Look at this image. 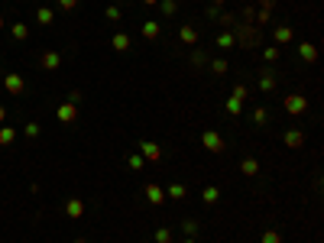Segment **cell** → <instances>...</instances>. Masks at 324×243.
<instances>
[{
	"label": "cell",
	"mask_w": 324,
	"mask_h": 243,
	"mask_svg": "<svg viewBox=\"0 0 324 243\" xmlns=\"http://www.w3.org/2000/svg\"><path fill=\"white\" fill-rule=\"evenodd\" d=\"M230 97H237V101H246V97H250V88H246V85H237Z\"/></svg>",
	"instance_id": "obj_32"
},
{
	"label": "cell",
	"mask_w": 324,
	"mask_h": 243,
	"mask_svg": "<svg viewBox=\"0 0 324 243\" xmlns=\"http://www.w3.org/2000/svg\"><path fill=\"white\" fill-rule=\"evenodd\" d=\"M282 104H285V110H288L292 117H298V114H305V110H308V97H305V94H288Z\"/></svg>",
	"instance_id": "obj_3"
},
{
	"label": "cell",
	"mask_w": 324,
	"mask_h": 243,
	"mask_svg": "<svg viewBox=\"0 0 324 243\" xmlns=\"http://www.w3.org/2000/svg\"><path fill=\"white\" fill-rule=\"evenodd\" d=\"M211 72H214V75H227V62L224 59H214V62H211Z\"/></svg>",
	"instance_id": "obj_33"
},
{
	"label": "cell",
	"mask_w": 324,
	"mask_h": 243,
	"mask_svg": "<svg viewBox=\"0 0 324 243\" xmlns=\"http://www.w3.org/2000/svg\"><path fill=\"white\" fill-rule=\"evenodd\" d=\"M233 43L237 46H243V49H256V46H263V33H259V26H253V23H233Z\"/></svg>",
	"instance_id": "obj_1"
},
{
	"label": "cell",
	"mask_w": 324,
	"mask_h": 243,
	"mask_svg": "<svg viewBox=\"0 0 324 243\" xmlns=\"http://www.w3.org/2000/svg\"><path fill=\"white\" fill-rule=\"evenodd\" d=\"M224 4H227V0H211V7H217V10H220Z\"/></svg>",
	"instance_id": "obj_41"
},
{
	"label": "cell",
	"mask_w": 324,
	"mask_h": 243,
	"mask_svg": "<svg viewBox=\"0 0 324 243\" xmlns=\"http://www.w3.org/2000/svg\"><path fill=\"white\" fill-rule=\"evenodd\" d=\"M110 46H114V52H127L130 49V36L127 33H117V36L110 39Z\"/></svg>",
	"instance_id": "obj_16"
},
{
	"label": "cell",
	"mask_w": 324,
	"mask_h": 243,
	"mask_svg": "<svg viewBox=\"0 0 324 243\" xmlns=\"http://www.w3.org/2000/svg\"><path fill=\"white\" fill-rule=\"evenodd\" d=\"M217 23H220V26H233V23H237V13H230V10H220Z\"/></svg>",
	"instance_id": "obj_26"
},
{
	"label": "cell",
	"mask_w": 324,
	"mask_h": 243,
	"mask_svg": "<svg viewBox=\"0 0 324 243\" xmlns=\"http://www.w3.org/2000/svg\"><path fill=\"white\" fill-rule=\"evenodd\" d=\"M143 4H146V7H153V4H159V0H143Z\"/></svg>",
	"instance_id": "obj_43"
},
{
	"label": "cell",
	"mask_w": 324,
	"mask_h": 243,
	"mask_svg": "<svg viewBox=\"0 0 324 243\" xmlns=\"http://www.w3.org/2000/svg\"><path fill=\"white\" fill-rule=\"evenodd\" d=\"M185 243H198V240H195V237H188V240H185Z\"/></svg>",
	"instance_id": "obj_44"
},
{
	"label": "cell",
	"mask_w": 324,
	"mask_h": 243,
	"mask_svg": "<svg viewBox=\"0 0 324 243\" xmlns=\"http://www.w3.org/2000/svg\"><path fill=\"white\" fill-rule=\"evenodd\" d=\"M298 59L301 62H318V46L314 43H301L298 46Z\"/></svg>",
	"instance_id": "obj_11"
},
{
	"label": "cell",
	"mask_w": 324,
	"mask_h": 243,
	"mask_svg": "<svg viewBox=\"0 0 324 243\" xmlns=\"http://www.w3.org/2000/svg\"><path fill=\"white\" fill-rule=\"evenodd\" d=\"M240 172H243V175H259V162L256 159H243V162H240Z\"/></svg>",
	"instance_id": "obj_18"
},
{
	"label": "cell",
	"mask_w": 324,
	"mask_h": 243,
	"mask_svg": "<svg viewBox=\"0 0 324 243\" xmlns=\"http://www.w3.org/2000/svg\"><path fill=\"white\" fill-rule=\"evenodd\" d=\"M285 146L288 149H301V146H305V133H301V130H288L285 133Z\"/></svg>",
	"instance_id": "obj_15"
},
{
	"label": "cell",
	"mask_w": 324,
	"mask_h": 243,
	"mask_svg": "<svg viewBox=\"0 0 324 243\" xmlns=\"http://www.w3.org/2000/svg\"><path fill=\"white\" fill-rule=\"evenodd\" d=\"M191 62H195V65H208V55H204L201 49H195V52H191Z\"/></svg>",
	"instance_id": "obj_34"
},
{
	"label": "cell",
	"mask_w": 324,
	"mask_h": 243,
	"mask_svg": "<svg viewBox=\"0 0 324 243\" xmlns=\"http://www.w3.org/2000/svg\"><path fill=\"white\" fill-rule=\"evenodd\" d=\"M55 117H59V123H75L78 120V104H62L59 110H55Z\"/></svg>",
	"instance_id": "obj_6"
},
{
	"label": "cell",
	"mask_w": 324,
	"mask_h": 243,
	"mask_svg": "<svg viewBox=\"0 0 324 243\" xmlns=\"http://www.w3.org/2000/svg\"><path fill=\"white\" fill-rule=\"evenodd\" d=\"M185 194H188V188H185V185H169V188H165V198H172V201H182Z\"/></svg>",
	"instance_id": "obj_17"
},
{
	"label": "cell",
	"mask_w": 324,
	"mask_h": 243,
	"mask_svg": "<svg viewBox=\"0 0 324 243\" xmlns=\"http://www.w3.org/2000/svg\"><path fill=\"white\" fill-rule=\"evenodd\" d=\"M240 107H243V101H237V97H227V114H230V117H237Z\"/></svg>",
	"instance_id": "obj_29"
},
{
	"label": "cell",
	"mask_w": 324,
	"mask_h": 243,
	"mask_svg": "<svg viewBox=\"0 0 324 243\" xmlns=\"http://www.w3.org/2000/svg\"><path fill=\"white\" fill-rule=\"evenodd\" d=\"M140 156H143V159H149V162H159V159H162V146H159V143L143 140V143H140Z\"/></svg>",
	"instance_id": "obj_5"
},
{
	"label": "cell",
	"mask_w": 324,
	"mask_h": 243,
	"mask_svg": "<svg viewBox=\"0 0 324 243\" xmlns=\"http://www.w3.org/2000/svg\"><path fill=\"white\" fill-rule=\"evenodd\" d=\"M4 88H7V94H23V88H26L23 75H17V72H7V75H4Z\"/></svg>",
	"instance_id": "obj_4"
},
{
	"label": "cell",
	"mask_w": 324,
	"mask_h": 243,
	"mask_svg": "<svg viewBox=\"0 0 324 243\" xmlns=\"http://www.w3.org/2000/svg\"><path fill=\"white\" fill-rule=\"evenodd\" d=\"M214 43H217L220 49H233V46H237V43H233V33H220Z\"/></svg>",
	"instance_id": "obj_24"
},
{
	"label": "cell",
	"mask_w": 324,
	"mask_h": 243,
	"mask_svg": "<svg viewBox=\"0 0 324 243\" xmlns=\"http://www.w3.org/2000/svg\"><path fill=\"white\" fill-rule=\"evenodd\" d=\"M13 140H17V130L13 127H0V146H13Z\"/></svg>",
	"instance_id": "obj_20"
},
{
	"label": "cell",
	"mask_w": 324,
	"mask_h": 243,
	"mask_svg": "<svg viewBox=\"0 0 324 243\" xmlns=\"http://www.w3.org/2000/svg\"><path fill=\"white\" fill-rule=\"evenodd\" d=\"M127 162H130V169H136V172H140V169H143V162H146V159H143V156H130Z\"/></svg>",
	"instance_id": "obj_36"
},
{
	"label": "cell",
	"mask_w": 324,
	"mask_h": 243,
	"mask_svg": "<svg viewBox=\"0 0 324 243\" xmlns=\"http://www.w3.org/2000/svg\"><path fill=\"white\" fill-rule=\"evenodd\" d=\"M201 201H204V204H217V201H220V188H214V185H211V188H204L201 191Z\"/></svg>",
	"instance_id": "obj_19"
},
{
	"label": "cell",
	"mask_w": 324,
	"mask_h": 243,
	"mask_svg": "<svg viewBox=\"0 0 324 243\" xmlns=\"http://www.w3.org/2000/svg\"><path fill=\"white\" fill-rule=\"evenodd\" d=\"M4 120H7V110H4V107H0V123H4Z\"/></svg>",
	"instance_id": "obj_42"
},
{
	"label": "cell",
	"mask_w": 324,
	"mask_h": 243,
	"mask_svg": "<svg viewBox=\"0 0 324 243\" xmlns=\"http://www.w3.org/2000/svg\"><path fill=\"white\" fill-rule=\"evenodd\" d=\"M140 33H143V39H159V33H162V26L156 23V20H146V23L140 26Z\"/></svg>",
	"instance_id": "obj_14"
},
{
	"label": "cell",
	"mask_w": 324,
	"mask_h": 243,
	"mask_svg": "<svg viewBox=\"0 0 324 243\" xmlns=\"http://www.w3.org/2000/svg\"><path fill=\"white\" fill-rule=\"evenodd\" d=\"M146 198H149V204H165V188L156 185V182H149L146 185Z\"/></svg>",
	"instance_id": "obj_9"
},
{
	"label": "cell",
	"mask_w": 324,
	"mask_h": 243,
	"mask_svg": "<svg viewBox=\"0 0 324 243\" xmlns=\"http://www.w3.org/2000/svg\"><path fill=\"white\" fill-rule=\"evenodd\" d=\"M107 20H120V7H117V4L107 7Z\"/></svg>",
	"instance_id": "obj_38"
},
{
	"label": "cell",
	"mask_w": 324,
	"mask_h": 243,
	"mask_svg": "<svg viewBox=\"0 0 324 243\" xmlns=\"http://www.w3.org/2000/svg\"><path fill=\"white\" fill-rule=\"evenodd\" d=\"M259 91H263V94L275 91V72H269V68H266V72H259Z\"/></svg>",
	"instance_id": "obj_10"
},
{
	"label": "cell",
	"mask_w": 324,
	"mask_h": 243,
	"mask_svg": "<svg viewBox=\"0 0 324 243\" xmlns=\"http://www.w3.org/2000/svg\"><path fill=\"white\" fill-rule=\"evenodd\" d=\"M23 133L30 136V140H36V136H39V123H26V130H23Z\"/></svg>",
	"instance_id": "obj_35"
},
{
	"label": "cell",
	"mask_w": 324,
	"mask_h": 243,
	"mask_svg": "<svg viewBox=\"0 0 324 243\" xmlns=\"http://www.w3.org/2000/svg\"><path fill=\"white\" fill-rule=\"evenodd\" d=\"M159 7H162V13H165V17H172V13L178 10V0H159Z\"/></svg>",
	"instance_id": "obj_30"
},
{
	"label": "cell",
	"mask_w": 324,
	"mask_h": 243,
	"mask_svg": "<svg viewBox=\"0 0 324 243\" xmlns=\"http://www.w3.org/2000/svg\"><path fill=\"white\" fill-rule=\"evenodd\" d=\"M0 30H4V17H0Z\"/></svg>",
	"instance_id": "obj_46"
},
{
	"label": "cell",
	"mask_w": 324,
	"mask_h": 243,
	"mask_svg": "<svg viewBox=\"0 0 324 243\" xmlns=\"http://www.w3.org/2000/svg\"><path fill=\"white\" fill-rule=\"evenodd\" d=\"M178 39H182L185 46H198V43H201V33H198L191 23H185L182 30H178Z\"/></svg>",
	"instance_id": "obj_7"
},
{
	"label": "cell",
	"mask_w": 324,
	"mask_h": 243,
	"mask_svg": "<svg viewBox=\"0 0 324 243\" xmlns=\"http://www.w3.org/2000/svg\"><path fill=\"white\" fill-rule=\"evenodd\" d=\"M75 243H88V240H81V237H78V240H75Z\"/></svg>",
	"instance_id": "obj_45"
},
{
	"label": "cell",
	"mask_w": 324,
	"mask_h": 243,
	"mask_svg": "<svg viewBox=\"0 0 324 243\" xmlns=\"http://www.w3.org/2000/svg\"><path fill=\"white\" fill-rule=\"evenodd\" d=\"M259 243H282V233H279V230H266Z\"/></svg>",
	"instance_id": "obj_31"
},
{
	"label": "cell",
	"mask_w": 324,
	"mask_h": 243,
	"mask_svg": "<svg viewBox=\"0 0 324 243\" xmlns=\"http://www.w3.org/2000/svg\"><path fill=\"white\" fill-rule=\"evenodd\" d=\"M59 7H62V10H75V7H78V0H59Z\"/></svg>",
	"instance_id": "obj_39"
},
{
	"label": "cell",
	"mask_w": 324,
	"mask_h": 243,
	"mask_svg": "<svg viewBox=\"0 0 324 243\" xmlns=\"http://www.w3.org/2000/svg\"><path fill=\"white\" fill-rule=\"evenodd\" d=\"M279 55H282V49H279V46H266V49H263V59H266V62H275Z\"/></svg>",
	"instance_id": "obj_28"
},
{
	"label": "cell",
	"mask_w": 324,
	"mask_h": 243,
	"mask_svg": "<svg viewBox=\"0 0 324 243\" xmlns=\"http://www.w3.org/2000/svg\"><path fill=\"white\" fill-rule=\"evenodd\" d=\"M201 146H204V149H208V152H214V156H217V152H224V149H227L224 136H220L217 130H204V133H201Z\"/></svg>",
	"instance_id": "obj_2"
},
{
	"label": "cell",
	"mask_w": 324,
	"mask_h": 243,
	"mask_svg": "<svg viewBox=\"0 0 324 243\" xmlns=\"http://www.w3.org/2000/svg\"><path fill=\"white\" fill-rule=\"evenodd\" d=\"M266 117H269V114H266V107H256V110H253V120H256V123H266Z\"/></svg>",
	"instance_id": "obj_37"
},
{
	"label": "cell",
	"mask_w": 324,
	"mask_h": 243,
	"mask_svg": "<svg viewBox=\"0 0 324 243\" xmlns=\"http://www.w3.org/2000/svg\"><path fill=\"white\" fill-rule=\"evenodd\" d=\"M36 20H39V23H43V26H49L52 20H55V13L49 10V7H39V10H36Z\"/></svg>",
	"instance_id": "obj_23"
},
{
	"label": "cell",
	"mask_w": 324,
	"mask_h": 243,
	"mask_svg": "<svg viewBox=\"0 0 324 243\" xmlns=\"http://www.w3.org/2000/svg\"><path fill=\"white\" fill-rule=\"evenodd\" d=\"M117 4H120V0H117Z\"/></svg>",
	"instance_id": "obj_47"
},
{
	"label": "cell",
	"mask_w": 324,
	"mask_h": 243,
	"mask_svg": "<svg viewBox=\"0 0 324 243\" xmlns=\"http://www.w3.org/2000/svg\"><path fill=\"white\" fill-rule=\"evenodd\" d=\"M65 214H68V217H81V214H85V201H81V198H72V201H65Z\"/></svg>",
	"instance_id": "obj_13"
},
{
	"label": "cell",
	"mask_w": 324,
	"mask_h": 243,
	"mask_svg": "<svg viewBox=\"0 0 324 243\" xmlns=\"http://www.w3.org/2000/svg\"><path fill=\"white\" fill-rule=\"evenodd\" d=\"M182 230H185V237H198V230H201V224H198V220H182Z\"/></svg>",
	"instance_id": "obj_21"
},
{
	"label": "cell",
	"mask_w": 324,
	"mask_h": 243,
	"mask_svg": "<svg viewBox=\"0 0 324 243\" xmlns=\"http://www.w3.org/2000/svg\"><path fill=\"white\" fill-rule=\"evenodd\" d=\"M253 20H256V26H266L272 20V10H256V13H253Z\"/></svg>",
	"instance_id": "obj_27"
},
{
	"label": "cell",
	"mask_w": 324,
	"mask_h": 243,
	"mask_svg": "<svg viewBox=\"0 0 324 243\" xmlns=\"http://www.w3.org/2000/svg\"><path fill=\"white\" fill-rule=\"evenodd\" d=\"M10 33H13V39H20V43H23V39L30 36V26H26V23H13Z\"/></svg>",
	"instance_id": "obj_22"
},
{
	"label": "cell",
	"mask_w": 324,
	"mask_h": 243,
	"mask_svg": "<svg viewBox=\"0 0 324 243\" xmlns=\"http://www.w3.org/2000/svg\"><path fill=\"white\" fill-rule=\"evenodd\" d=\"M275 7V0H259V10H272Z\"/></svg>",
	"instance_id": "obj_40"
},
{
	"label": "cell",
	"mask_w": 324,
	"mask_h": 243,
	"mask_svg": "<svg viewBox=\"0 0 324 243\" xmlns=\"http://www.w3.org/2000/svg\"><path fill=\"white\" fill-rule=\"evenodd\" d=\"M39 65H43L46 72H59V65H62V55H59V52H52V49H49V52H43V59H39Z\"/></svg>",
	"instance_id": "obj_8"
},
{
	"label": "cell",
	"mask_w": 324,
	"mask_h": 243,
	"mask_svg": "<svg viewBox=\"0 0 324 243\" xmlns=\"http://www.w3.org/2000/svg\"><path fill=\"white\" fill-rule=\"evenodd\" d=\"M172 237H175L172 227H159V230H156V243H172Z\"/></svg>",
	"instance_id": "obj_25"
},
{
	"label": "cell",
	"mask_w": 324,
	"mask_h": 243,
	"mask_svg": "<svg viewBox=\"0 0 324 243\" xmlns=\"http://www.w3.org/2000/svg\"><path fill=\"white\" fill-rule=\"evenodd\" d=\"M272 36H275V46H288V43H292V36H295V33H292V26H275V33H272Z\"/></svg>",
	"instance_id": "obj_12"
}]
</instances>
